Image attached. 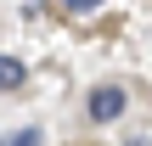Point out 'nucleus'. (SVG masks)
Segmentation results:
<instances>
[{"mask_svg":"<svg viewBox=\"0 0 152 146\" xmlns=\"http://www.w3.org/2000/svg\"><path fill=\"white\" fill-rule=\"evenodd\" d=\"M0 146H45V135H39V129H17L11 141H0Z\"/></svg>","mask_w":152,"mask_h":146,"instance_id":"nucleus-3","label":"nucleus"},{"mask_svg":"<svg viewBox=\"0 0 152 146\" xmlns=\"http://www.w3.org/2000/svg\"><path fill=\"white\" fill-rule=\"evenodd\" d=\"M62 6H68L73 17H90V11H102V0H62Z\"/></svg>","mask_w":152,"mask_h":146,"instance_id":"nucleus-4","label":"nucleus"},{"mask_svg":"<svg viewBox=\"0 0 152 146\" xmlns=\"http://www.w3.org/2000/svg\"><path fill=\"white\" fill-rule=\"evenodd\" d=\"M23 79H28V68L17 56H0V90H23Z\"/></svg>","mask_w":152,"mask_h":146,"instance_id":"nucleus-2","label":"nucleus"},{"mask_svg":"<svg viewBox=\"0 0 152 146\" xmlns=\"http://www.w3.org/2000/svg\"><path fill=\"white\" fill-rule=\"evenodd\" d=\"M124 107H130V90H124V84H96V90H90V101H85L90 124H113Z\"/></svg>","mask_w":152,"mask_h":146,"instance_id":"nucleus-1","label":"nucleus"}]
</instances>
